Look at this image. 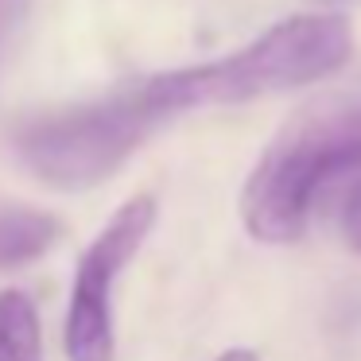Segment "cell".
<instances>
[{
    "instance_id": "obj_1",
    "label": "cell",
    "mask_w": 361,
    "mask_h": 361,
    "mask_svg": "<svg viewBox=\"0 0 361 361\" xmlns=\"http://www.w3.org/2000/svg\"><path fill=\"white\" fill-rule=\"evenodd\" d=\"M361 183V102L319 105L283 125L245 179L241 221L257 241L291 245L314 210Z\"/></svg>"
},
{
    "instance_id": "obj_2",
    "label": "cell",
    "mask_w": 361,
    "mask_h": 361,
    "mask_svg": "<svg viewBox=\"0 0 361 361\" xmlns=\"http://www.w3.org/2000/svg\"><path fill=\"white\" fill-rule=\"evenodd\" d=\"M350 51L353 35L342 16H291L233 55L152 74L144 78V86L152 102L164 109V117L175 121L190 109L241 105L252 97L319 82L345 66Z\"/></svg>"
},
{
    "instance_id": "obj_3",
    "label": "cell",
    "mask_w": 361,
    "mask_h": 361,
    "mask_svg": "<svg viewBox=\"0 0 361 361\" xmlns=\"http://www.w3.org/2000/svg\"><path fill=\"white\" fill-rule=\"evenodd\" d=\"M167 125L144 78L105 97L27 117L12 128L8 144L27 175L55 190H90L117 175L152 133Z\"/></svg>"
},
{
    "instance_id": "obj_4",
    "label": "cell",
    "mask_w": 361,
    "mask_h": 361,
    "mask_svg": "<svg viewBox=\"0 0 361 361\" xmlns=\"http://www.w3.org/2000/svg\"><path fill=\"white\" fill-rule=\"evenodd\" d=\"M156 226V198L136 195L102 226V233L78 257L71 283V303L63 322L66 361H117V322H113V288L148 241Z\"/></svg>"
},
{
    "instance_id": "obj_5",
    "label": "cell",
    "mask_w": 361,
    "mask_h": 361,
    "mask_svg": "<svg viewBox=\"0 0 361 361\" xmlns=\"http://www.w3.org/2000/svg\"><path fill=\"white\" fill-rule=\"evenodd\" d=\"M63 237V221L39 206L0 202V272L24 268L51 252Z\"/></svg>"
},
{
    "instance_id": "obj_6",
    "label": "cell",
    "mask_w": 361,
    "mask_h": 361,
    "mask_svg": "<svg viewBox=\"0 0 361 361\" xmlns=\"http://www.w3.org/2000/svg\"><path fill=\"white\" fill-rule=\"evenodd\" d=\"M0 361H43L39 311L20 288L0 291Z\"/></svg>"
},
{
    "instance_id": "obj_7",
    "label": "cell",
    "mask_w": 361,
    "mask_h": 361,
    "mask_svg": "<svg viewBox=\"0 0 361 361\" xmlns=\"http://www.w3.org/2000/svg\"><path fill=\"white\" fill-rule=\"evenodd\" d=\"M27 16H32V0H0V78H4L12 55H16Z\"/></svg>"
},
{
    "instance_id": "obj_8",
    "label": "cell",
    "mask_w": 361,
    "mask_h": 361,
    "mask_svg": "<svg viewBox=\"0 0 361 361\" xmlns=\"http://www.w3.org/2000/svg\"><path fill=\"white\" fill-rule=\"evenodd\" d=\"M342 226H345V241L361 252V183L345 195V202H342Z\"/></svg>"
},
{
    "instance_id": "obj_9",
    "label": "cell",
    "mask_w": 361,
    "mask_h": 361,
    "mask_svg": "<svg viewBox=\"0 0 361 361\" xmlns=\"http://www.w3.org/2000/svg\"><path fill=\"white\" fill-rule=\"evenodd\" d=\"M218 361H260V357H257L252 350H226Z\"/></svg>"
}]
</instances>
